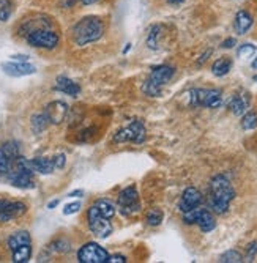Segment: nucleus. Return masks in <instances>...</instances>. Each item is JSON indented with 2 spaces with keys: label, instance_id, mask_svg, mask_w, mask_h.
Listing matches in <instances>:
<instances>
[{
  "label": "nucleus",
  "instance_id": "obj_45",
  "mask_svg": "<svg viewBox=\"0 0 257 263\" xmlns=\"http://www.w3.org/2000/svg\"><path fill=\"white\" fill-rule=\"evenodd\" d=\"M251 66L254 68V69H257V57L254 58V60H252V63H251Z\"/></svg>",
  "mask_w": 257,
  "mask_h": 263
},
{
  "label": "nucleus",
  "instance_id": "obj_15",
  "mask_svg": "<svg viewBox=\"0 0 257 263\" xmlns=\"http://www.w3.org/2000/svg\"><path fill=\"white\" fill-rule=\"evenodd\" d=\"M30 165H32L33 172L41 173V175H51L55 170L52 158H44V156L33 158V159H30Z\"/></svg>",
  "mask_w": 257,
  "mask_h": 263
},
{
  "label": "nucleus",
  "instance_id": "obj_25",
  "mask_svg": "<svg viewBox=\"0 0 257 263\" xmlns=\"http://www.w3.org/2000/svg\"><path fill=\"white\" fill-rule=\"evenodd\" d=\"M241 128L244 131H251V129H255L257 128V114L249 111L248 114H244L243 118H241Z\"/></svg>",
  "mask_w": 257,
  "mask_h": 263
},
{
  "label": "nucleus",
  "instance_id": "obj_35",
  "mask_svg": "<svg viewBox=\"0 0 257 263\" xmlns=\"http://www.w3.org/2000/svg\"><path fill=\"white\" fill-rule=\"evenodd\" d=\"M257 255V241L251 243L246 249V261H252L254 257Z\"/></svg>",
  "mask_w": 257,
  "mask_h": 263
},
{
  "label": "nucleus",
  "instance_id": "obj_42",
  "mask_svg": "<svg viewBox=\"0 0 257 263\" xmlns=\"http://www.w3.org/2000/svg\"><path fill=\"white\" fill-rule=\"evenodd\" d=\"M84 5H92V4H97V2H100V0H80Z\"/></svg>",
  "mask_w": 257,
  "mask_h": 263
},
{
  "label": "nucleus",
  "instance_id": "obj_21",
  "mask_svg": "<svg viewBox=\"0 0 257 263\" xmlns=\"http://www.w3.org/2000/svg\"><path fill=\"white\" fill-rule=\"evenodd\" d=\"M30 257H32V244H24L11 250V258H13L15 263H27Z\"/></svg>",
  "mask_w": 257,
  "mask_h": 263
},
{
  "label": "nucleus",
  "instance_id": "obj_1",
  "mask_svg": "<svg viewBox=\"0 0 257 263\" xmlns=\"http://www.w3.org/2000/svg\"><path fill=\"white\" fill-rule=\"evenodd\" d=\"M210 207L216 214L227 213L230 202L235 199V191H233L230 182L224 175H216L210 182Z\"/></svg>",
  "mask_w": 257,
  "mask_h": 263
},
{
  "label": "nucleus",
  "instance_id": "obj_6",
  "mask_svg": "<svg viewBox=\"0 0 257 263\" xmlns=\"http://www.w3.org/2000/svg\"><path fill=\"white\" fill-rule=\"evenodd\" d=\"M109 221L111 219L104 218L95 205H92L87 210L89 229H90V232L95 235L97 238H101V240H104V238H108L109 235H112V224Z\"/></svg>",
  "mask_w": 257,
  "mask_h": 263
},
{
  "label": "nucleus",
  "instance_id": "obj_16",
  "mask_svg": "<svg viewBox=\"0 0 257 263\" xmlns=\"http://www.w3.org/2000/svg\"><path fill=\"white\" fill-rule=\"evenodd\" d=\"M252 26V16L248 13V11L240 10L235 15V22H233V27H235V32L238 35H244Z\"/></svg>",
  "mask_w": 257,
  "mask_h": 263
},
{
  "label": "nucleus",
  "instance_id": "obj_44",
  "mask_svg": "<svg viewBox=\"0 0 257 263\" xmlns=\"http://www.w3.org/2000/svg\"><path fill=\"white\" fill-rule=\"evenodd\" d=\"M169 4H172V5H179V4H183L185 0H167Z\"/></svg>",
  "mask_w": 257,
  "mask_h": 263
},
{
  "label": "nucleus",
  "instance_id": "obj_33",
  "mask_svg": "<svg viewBox=\"0 0 257 263\" xmlns=\"http://www.w3.org/2000/svg\"><path fill=\"white\" fill-rule=\"evenodd\" d=\"M79 210H80V202H71V203H68V205H65L63 214L65 216H69V214H74Z\"/></svg>",
  "mask_w": 257,
  "mask_h": 263
},
{
  "label": "nucleus",
  "instance_id": "obj_8",
  "mask_svg": "<svg viewBox=\"0 0 257 263\" xmlns=\"http://www.w3.org/2000/svg\"><path fill=\"white\" fill-rule=\"evenodd\" d=\"M112 140L114 143H123V142L142 143L145 140V126L141 120H133L130 126L117 131Z\"/></svg>",
  "mask_w": 257,
  "mask_h": 263
},
{
  "label": "nucleus",
  "instance_id": "obj_37",
  "mask_svg": "<svg viewBox=\"0 0 257 263\" xmlns=\"http://www.w3.org/2000/svg\"><path fill=\"white\" fill-rule=\"evenodd\" d=\"M29 55L26 54H16V55H11V60L13 62H29Z\"/></svg>",
  "mask_w": 257,
  "mask_h": 263
},
{
  "label": "nucleus",
  "instance_id": "obj_9",
  "mask_svg": "<svg viewBox=\"0 0 257 263\" xmlns=\"http://www.w3.org/2000/svg\"><path fill=\"white\" fill-rule=\"evenodd\" d=\"M77 260L80 263H108L109 252L97 243H87L77 250Z\"/></svg>",
  "mask_w": 257,
  "mask_h": 263
},
{
  "label": "nucleus",
  "instance_id": "obj_28",
  "mask_svg": "<svg viewBox=\"0 0 257 263\" xmlns=\"http://www.w3.org/2000/svg\"><path fill=\"white\" fill-rule=\"evenodd\" d=\"M162 218H164V214H162V211L158 210V208H153V210H150V211L147 213L145 221H147L148 225L156 227V225H159V224L162 222Z\"/></svg>",
  "mask_w": 257,
  "mask_h": 263
},
{
  "label": "nucleus",
  "instance_id": "obj_31",
  "mask_svg": "<svg viewBox=\"0 0 257 263\" xmlns=\"http://www.w3.org/2000/svg\"><path fill=\"white\" fill-rule=\"evenodd\" d=\"M219 261H223V263H240V261H243V255L238 252V250L230 249V250H227V252H224L223 255L219 257Z\"/></svg>",
  "mask_w": 257,
  "mask_h": 263
},
{
  "label": "nucleus",
  "instance_id": "obj_26",
  "mask_svg": "<svg viewBox=\"0 0 257 263\" xmlns=\"http://www.w3.org/2000/svg\"><path fill=\"white\" fill-rule=\"evenodd\" d=\"M158 37H159V26H153L147 35V46L150 47V49H153V51L159 49Z\"/></svg>",
  "mask_w": 257,
  "mask_h": 263
},
{
  "label": "nucleus",
  "instance_id": "obj_43",
  "mask_svg": "<svg viewBox=\"0 0 257 263\" xmlns=\"http://www.w3.org/2000/svg\"><path fill=\"white\" fill-rule=\"evenodd\" d=\"M7 202H8V199H0V211H2V208L7 205Z\"/></svg>",
  "mask_w": 257,
  "mask_h": 263
},
{
  "label": "nucleus",
  "instance_id": "obj_39",
  "mask_svg": "<svg viewBox=\"0 0 257 263\" xmlns=\"http://www.w3.org/2000/svg\"><path fill=\"white\" fill-rule=\"evenodd\" d=\"M208 55H212V51H207V52H205V54H204V55L201 57V60L197 62V65H202V63H205V62H207V57H208Z\"/></svg>",
  "mask_w": 257,
  "mask_h": 263
},
{
  "label": "nucleus",
  "instance_id": "obj_36",
  "mask_svg": "<svg viewBox=\"0 0 257 263\" xmlns=\"http://www.w3.org/2000/svg\"><path fill=\"white\" fill-rule=\"evenodd\" d=\"M125 261H126V257L120 254L109 255V260H108V263H125Z\"/></svg>",
  "mask_w": 257,
  "mask_h": 263
},
{
  "label": "nucleus",
  "instance_id": "obj_14",
  "mask_svg": "<svg viewBox=\"0 0 257 263\" xmlns=\"http://www.w3.org/2000/svg\"><path fill=\"white\" fill-rule=\"evenodd\" d=\"M57 92H62L65 95H68V97H77V95L80 93V87H79V83H76L74 80L71 79H68L65 76H60V77H57L55 80V87H54Z\"/></svg>",
  "mask_w": 257,
  "mask_h": 263
},
{
  "label": "nucleus",
  "instance_id": "obj_30",
  "mask_svg": "<svg viewBox=\"0 0 257 263\" xmlns=\"http://www.w3.org/2000/svg\"><path fill=\"white\" fill-rule=\"evenodd\" d=\"M2 148H4V151L8 154V156L13 159V161H16V158L21 154V150H19V143L18 142H15V140H10V142H5L4 145H2Z\"/></svg>",
  "mask_w": 257,
  "mask_h": 263
},
{
  "label": "nucleus",
  "instance_id": "obj_19",
  "mask_svg": "<svg viewBox=\"0 0 257 263\" xmlns=\"http://www.w3.org/2000/svg\"><path fill=\"white\" fill-rule=\"evenodd\" d=\"M248 104H249L248 98L240 97V95H233L229 101V109L233 115H243L248 109Z\"/></svg>",
  "mask_w": 257,
  "mask_h": 263
},
{
  "label": "nucleus",
  "instance_id": "obj_38",
  "mask_svg": "<svg viewBox=\"0 0 257 263\" xmlns=\"http://www.w3.org/2000/svg\"><path fill=\"white\" fill-rule=\"evenodd\" d=\"M235 44H237L235 38H227L226 41H223V44H221V46H223V47H226V49H230V47H233V46H235Z\"/></svg>",
  "mask_w": 257,
  "mask_h": 263
},
{
  "label": "nucleus",
  "instance_id": "obj_11",
  "mask_svg": "<svg viewBox=\"0 0 257 263\" xmlns=\"http://www.w3.org/2000/svg\"><path fill=\"white\" fill-rule=\"evenodd\" d=\"M44 114L51 125H60L68 115V106L63 101H52L46 106Z\"/></svg>",
  "mask_w": 257,
  "mask_h": 263
},
{
  "label": "nucleus",
  "instance_id": "obj_34",
  "mask_svg": "<svg viewBox=\"0 0 257 263\" xmlns=\"http://www.w3.org/2000/svg\"><path fill=\"white\" fill-rule=\"evenodd\" d=\"M52 162H54V167L55 169H63L65 167V162H66V156L63 153H58L52 158Z\"/></svg>",
  "mask_w": 257,
  "mask_h": 263
},
{
  "label": "nucleus",
  "instance_id": "obj_3",
  "mask_svg": "<svg viewBox=\"0 0 257 263\" xmlns=\"http://www.w3.org/2000/svg\"><path fill=\"white\" fill-rule=\"evenodd\" d=\"M174 76V68L167 66V65H159L151 68V73L148 76V79L144 82L142 85V93L147 95L150 98H158L161 95L162 87L172 79Z\"/></svg>",
  "mask_w": 257,
  "mask_h": 263
},
{
  "label": "nucleus",
  "instance_id": "obj_10",
  "mask_svg": "<svg viewBox=\"0 0 257 263\" xmlns=\"http://www.w3.org/2000/svg\"><path fill=\"white\" fill-rule=\"evenodd\" d=\"M26 213H27V205L24 202L8 200L7 205L2 208V211H0V224H5V222H10L13 219H18L21 216H24Z\"/></svg>",
  "mask_w": 257,
  "mask_h": 263
},
{
  "label": "nucleus",
  "instance_id": "obj_41",
  "mask_svg": "<svg viewBox=\"0 0 257 263\" xmlns=\"http://www.w3.org/2000/svg\"><path fill=\"white\" fill-rule=\"evenodd\" d=\"M58 203H60V200L55 199V200H52V202H49V203H48V208H49V210H52V208H55V207L58 205Z\"/></svg>",
  "mask_w": 257,
  "mask_h": 263
},
{
  "label": "nucleus",
  "instance_id": "obj_13",
  "mask_svg": "<svg viewBox=\"0 0 257 263\" xmlns=\"http://www.w3.org/2000/svg\"><path fill=\"white\" fill-rule=\"evenodd\" d=\"M201 202H202V194H201L196 188L190 186V188H186V189L183 191L182 199H180V203H179V208H180L182 213H186V211H190V210H193V208L199 207Z\"/></svg>",
  "mask_w": 257,
  "mask_h": 263
},
{
  "label": "nucleus",
  "instance_id": "obj_32",
  "mask_svg": "<svg viewBox=\"0 0 257 263\" xmlns=\"http://www.w3.org/2000/svg\"><path fill=\"white\" fill-rule=\"evenodd\" d=\"M255 51H257V49H255L254 44H241V46L238 47V51H237V55H238L240 58H248V57L254 55Z\"/></svg>",
  "mask_w": 257,
  "mask_h": 263
},
{
  "label": "nucleus",
  "instance_id": "obj_20",
  "mask_svg": "<svg viewBox=\"0 0 257 263\" xmlns=\"http://www.w3.org/2000/svg\"><path fill=\"white\" fill-rule=\"evenodd\" d=\"M232 68V60L229 57H221L218 60L213 63L212 66V73L216 76V77H223L226 74H229V71Z\"/></svg>",
  "mask_w": 257,
  "mask_h": 263
},
{
  "label": "nucleus",
  "instance_id": "obj_24",
  "mask_svg": "<svg viewBox=\"0 0 257 263\" xmlns=\"http://www.w3.org/2000/svg\"><path fill=\"white\" fill-rule=\"evenodd\" d=\"M13 164H15V161L4 151L2 147H0V175L8 177V173L13 170Z\"/></svg>",
  "mask_w": 257,
  "mask_h": 263
},
{
  "label": "nucleus",
  "instance_id": "obj_5",
  "mask_svg": "<svg viewBox=\"0 0 257 263\" xmlns=\"http://www.w3.org/2000/svg\"><path fill=\"white\" fill-rule=\"evenodd\" d=\"M26 41L32 47H38V49H55L60 43L58 33L52 29H38L33 30L29 35H26Z\"/></svg>",
  "mask_w": 257,
  "mask_h": 263
},
{
  "label": "nucleus",
  "instance_id": "obj_27",
  "mask_svg": "<svg viewBox=\"0 0 257 263\" xmlns=\"http://www.w3.org/2000/svg\"><path fill=\"white\" fill-rule=\"evenodd\" d=\"M49 249L52 250V252L65 254V252H68L69 249H71V244H69V241L65 240V238H58V240H55L54 243H51Z\"/></svg>",
  "mask_w": 257,
  "mask_h": 263
},
{
  "label": "nucleus",
  "instance_id": "obj_12",
  "mask_svg": "<svg viewBox=\"0 0 257 263\" xmlns=\"http://www.w3.org/2000/svg\"><path fill=\"white\" fill-rule=\"evenodd\" d=\"M2 69L4 73L8 76H13V77H22V76H30L37 73V68L33 65H30L29 62H7L2 63Z\"/></svg>",
  "mask_w": 257,
  "mask_h": 263
},
{
  "label": "nucleus",
  "instance_id": "obj_23",
  "mask_svg": "<svg viewBox=\"0 0 257 263\" xmlns=\"http://www.w3.org/2000/svg\"><path fill=\"white\" fill-rule=\"evenodd\" d=\"M48 125H51V123H49L48 117H46L44 112L35 114V115L32 117V129H33L35 134H41L43 131H44L46 128H48Z\"/></svg>",
  "mask_w": 257,
  "mask_h": 263
},
{
  "label": "nucleus",
  "instance_id": "obj_40",
  "mask_svg": "<svg viewBox=\"0 0 257 263\" xmlns=\"http://www.w3.org/2000/svg\"><path fill=\"white\" fill-rule=\"evenodd\" d=\"M79 196H84V191H80V189L73 191V193H69V196H68V197H79Z\"/></svg>",
  "mask_w": 257,
  "mask_h": 263
},
{
  "label": "nucleus",
  "instance_id": "obj_7",
  "mask_svg": "<svg viewBox=\"0 0 257 263\" xmlns=\"http://www.w3.org/2000/svg\"><path fill=\"white\" fill-rule=\"evenodd\" d=\"M117 205L123 216H134L139 211H141V200H139L137 189L134 186H128L125 188L119 199H117Z\"/></svg>",
  "mask_w": 257,
  "mask_h": 263
},
{
  "label": "nucleus",
  "instance_id": "obj_29",
  "mask_svg": "<svg viewBox=\"0 0 257 263\" xmlns=\"http://www.w3.org/2000/svg\"><path fill=\"white\" fill-rule=\"evenodd\" d=\"M13 13V4L11 0H0V22H7Z\"/></svg>",
  "mask_w": 257,
  "mask_h": 263
},
{
  "label": "nucleus",
  "instance_id": "obj_17",
  "mask_svg": "<svg viewBox=\"0 0 257 263\" xmlns=\"http://www.w3.org/2000/svg\"><path fill=\"white\" fill-rule=\"evenodd\" d=\"M24 244H32V236L27 230H19L15 232L8 238V249L10 250H15L19 246H24Z\"/></svg>",
  "mask_w": 257,
  "mask_h": 263
},
{
  "label": "nucleus",
  "instance_id": "obj_18",
  "mask_svg": "<svg viewBox=\"0 0 257 263\" xmlns=\"http://www.w3.org/2000/svg\"><path fill=\"white\" fill-rule=\"evenodd\" d=\"M197 225L201 227V230L202 232H212L215 227H216V221L213 218V214L210 213L208 210H204L201 208V213H199V218H197Z\"/></svg>",
  "mask_w": 257,
  "mask_h": 263
},
{
  "label": "nucleus",
  "instance_id": "obj_22",
  "mask_svg": "<svg viewBox=\"0 0 257 263\" xmlns=\"http://www.w3.org/2000/svg\"><path fill=\"white\" fill-rule=\"evenodd\" d=\"M98 211L103 214L104 218H108V219H112L114 218V214H115V207H114V203L108 199H98L95 203H93Z\"/></svg>",
  "mask_w": 257,
  "mask_h": 263
},
{
  "label": "nucleus",
  "instance_id": "obj_2",
  "mask_svg": "<svg viewBox=\"0 0 257 263\" xmlns=\"http://www.w3.org/2000/svg\"><path fill=\"white\" fill-rule=\"evenodd\" d=\"M73 41L76 46H87L97 43L104 35V24L97 16H85L73 27Z\"/></svg>",
  "mask_w": 257,
  "mask_h": 263
},
{
  "label": "nucleus",
  "instance_id": "obj_4",
  "mask_svg": "<svg viewBox=\"0 0 257 263\" xmlns=\"http://www.w3.org/2000/svg\"><path fill=\"white\" fill-rule=\"evenodd\" d=\"M190 104L193 107L218 109L223 104V93L216 89H193L190 92Z\"/></svg>",
  "mask_w": 257,
  "mask_h": 263
},
{
  "label": "nucleus",
  "instance_id": "obj_46",
  "mask_svg": "<svg viewBox=\"0 0 257 263\" xmlns=\"http://www.w3.org/2000/svg\"><path fill=\"white\" fill-rule=\"evenodd\" d=\"M254 80H255V82H257V76H254Z\"/></svg>",
  "mask_w": 257,
  "mask_h": 263
}]
</instances>
